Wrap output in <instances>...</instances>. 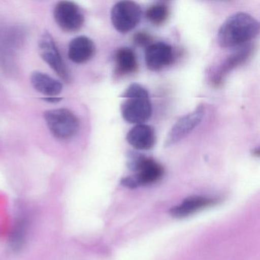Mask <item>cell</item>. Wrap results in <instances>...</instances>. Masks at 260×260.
<instances>
[{
    "instance_id": "12",
    "label": "cell",
    "mask_w": 260,
    "mask_h": 260,
    "mask_svg": "<svg viewBox=\"0 0 260 260\" xmlns=\"http://www.w3.org/2000/svg\"><path fill=\"white\" fill-rule=\"evenodd\" d=\"M127 141L136 150H150L156 143L154 128L147 124H137L127 133Z\"/></svg>"
},
{
    "instance_id": "19",
    "label": "cell",
    "mask_w": 260,
    "mask_h": 260,
    "mask_svg": "<svg viewBox=\"0 0 260 260\" xmlns=\"http://www.w3.org/2000/svg\"><path fill=\"white\" fill-rule=\"evenodd\" d=\"M44 100L46 101L47 103H59V102L61 101L62 98L58 96L45 97V98H44Z\"/></svg>"
},
{
    "instance_id": "1",
    "label": "cell",
    "mask_w": 260,
    "mask_h": 260,
    "mask_svg": "<svg viewBox=\"0 0 260 260\" xmlns=\"http://www.w3.org/2000/svg\"><path fill=\"white\" fill-rule=\"evenodd\" d=\"M259 32L258 21L250 15L237 13L222 24L217 35V42L221 48H234L246 45Z\"/></svg>"
},
{
    "instance_id": "10",
    "label": "cell",
    "mask_w": 260,
    "mask_h": 260,
    "mask_svg": "<svg viewBox=\"0 0 260 260\" xmlns=\"http://www.w3.org/2000/svg\"><path fill=\"white\" fill-rule=\"evenodd\" d=\"M173 60V48L165 42L151 44L146 49V64L150 71H160L169 66Z\"/></svg>"
},
{
    "instance_id": "3",
    "label": "cell",
    "mask_w": 260,
    "mask_h": 260,
    "mask_svg": "<svg viewBox=\"0 0 260 260\" xmlns=\"http://www.w3.org/2000/svg\"><path fill=\"white\" fill-rule=\"evenodd\" d=\"M44 118L50 132L57 139H70L80 129V120L70 109H51L45 112Z\"/></svg>"
},
{
    "instance_id": "14",
    "label": "cell",
    "mask_w": 260,
    "mask_h": 260,
    "mask_svg": "<svg viewBox=\"0 0 260 260\" xmlns=\"http://www.w3.org/2000/svg\"><path fill=\"white\" fill-rule=\"evenodd\" d=\"M215 203L216 202L214 199L202 197V196H192V197L187 198L182 204L172 208L170 210V214L174 217L182 218V217H188L193 213L211 206Z\"/></svg>"
},
{
    "instance_id": "11",
    "label": "cell",
    "mask_w": 260,
    "mask_h": 260,
    "mask_svg": "<svg viewBox=\"0 0 260 260\" xmlns=\"http://www.w3.org/2000/svg\"><path fill=\"white\" fill-rule=\"evenodd\" d=\"M95 54L93 41L86 36H78L70 42L68 46V57L73 63L83 64L89 61Z\"/></svg>"
},
{
    "instance_id": "18",
    "label": "cell",
    "mask_w": 260,
    "mask_h": 260,
    "mask_svg": "<svg viewBox=\"0 0 260 260\" xmlns=\"http://www.w3.org/2000/svg\"><path fill=\"white\" fill-rule=\"evenodd\" d=\"M133 42L138 47H149L152 44L151 36L146 32H138L134 36Z\"/></svg>"
},
{
    "instance_id": "16",
    "label": "cell",
    "mask_w": 260,
    "mask_h": 260,
    "mask_svg": "<svg viewBox=\"0 0 260 260\" xmlns=\"http://www.w3.org/2000/svg\"><path fill=\"white\" fill-rule=\"evenodd\" d=\"M16 220L11 234H10V246L14 251L20 250L26 240L28 233V222L25 216H19Z\"/></svg>"
},
{
    "instance_id": "13",
    "label": "cell",
    "mask_w": 260,
    "mask_h": 260,
    "mask_svg": "<svg viewBox=\"0 0 260 260\" xmlns=\"http://www.w3.org/2000/svg\"><path fill=\"white\" fill-rule=\"evenodd\" d=\"M30 81L32 87L45 97L58 96L63 90L61 82L41 71H34Z\"/></svg>"
},
{
    "instance_id": "7",
    "label": "cell",
    "mask_w": 260,
    "mask_h": 260,
    "mask_svg": "<svg viewBox=\"0 0 260 260\" xmlns=\"http://www.w3.org/2000/svg\"><path fill=\"white\" fill-rule=\"evenodd\" d=\"M39 51L42 60L65 82L71 77L66 63L63 61L55 41L51 33L45 31L39 42Z\"/></svg>"
},
{
    "instance_id": "2",
    "label": "cell",
    "mask_w": 260,
    "mask_h": 260,
    "mask_svg": "<svg viewBox=\"0 0 260 260\" xmlns=\"http://www.w3.org/2000/svg\"><path fill=\"white\" fill-rule=\"evenodd\" d=\"M126 99L121 105L123 118L131 124H141L152 115L151 102L145 88L133 83L121 95Z\"/></svg>"
},
{
    "instance_id": "8",
    "label": "cell",
    "mask_w": 260,
    "mask_h": 260,
    "mask_svg": "<svg viewBox=\"0 0 260 260\" xmlns=\"http://www.w3.org/2000/svg\"><path fill=\"white\" fill-rule=\"evenodd\" d=\"M253 46L251 44L240 46L237 51L230 54L224 61L222 62L213 72L211 77L213 86H219L224 81L226 76L237 67L246 63L253 52Z\"/></svg>"
},
{
    "instance_id": "15",
    "label": "cell",
    "mask_w": 260,
    "mask_h": 260,
    "mask_svg": "<svg viewBox=\"0 0 260 260\" xmlns=\"http://www.w3.org/2000/svg\"><path fill=\"white\" fill-rule=\"evenodd\" d=\"M115 62L117 72L120 75L133 74L138 68L136 55L129 48H121L116 51Z\"/></svg>"
},
{
    "instance_id": "4",
    "label": "cell",
    "mask_w": 260,
    "mask_h": 260,
    "mask_svg": "<svg viewBox=\"0 0 260 260\" xmlns=\"http://www.w3.org/2000/svg\"><path fill=\"white\" fill-rule=\"evenodd\" d=\"M132 167L136 171V174L124 179V185L129 188L153 183L164 174V169L156 161L142 155L134 156Z\"/></svg>"
},
{
    "instance_id": "17",
    "label": "cell",
    "mask_w": 260,
    "mask_h": 260,
    "mask_svg": "<svg viewBox=\"0 0 260 260\" xmlns=\"http://www.w3.org/2000/svg\"><path fill=\"white\" fill-rule=\"evenodd\" d=\"M170 10L165 4H156L150 6L147 11L146 16L149 22L155 25L164 24L168 19Z\"/></svg>"
},
{
    "instance_id": "6",
    "label": "cell",
    "mask_w": 260,
    "mask_h": 260,
    "mask_svg": "<svg viewBox=\"0 0 260 260\" xmlns=\"http://www.w3.org/2000/svg\"><path fill=\"white\" fill-rule=\"evenodd\" d=\"M54 19L60 29L73 33L81 29L85 17L80 7L72 1H60L54 6Z\"/></svg>"
},
{
    "instance_id": "9",
    "label": "cell",
    "mask_w": 260,
    "mask_h": 260,
    "mask_svg": "<svg viewBox=\"0 0 260 260\" xmlns=\"http://www.w3.org/2000/svg\"><path fill=\"white\" fill-rule=\"evenodd\" d=\"M205 109L203 106H199L194 112L182 117L167 135L166 146L173 145L183 139L185 136L191 133L203 119Z\"/></svg>"
},
{
    "instance_id": "5",
    "label": "cell",
    "mask_w": 260,
    "mask_h": 260,
    "mask_svg": "<svg viewBox=\"0 0 260 260\" xmlns=\"http://www.w3.org/2000/svg\"><path fill=\"white\" fill-rule=\"evenodd\" d=\"M141 7L133 1H121L112 7L111 20L114 28L120 33L129 32L141 21Z\"/></svg>"
}]
</instances>
